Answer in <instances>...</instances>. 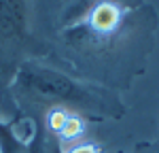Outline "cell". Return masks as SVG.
<instances>
[{
	"instance_id": "obj_1",
	"label": "cell",
	"mask_w": 159,
	"mask_h": 153,
	"mask_svg": "<svg viewBox=\"0 0 159 153\" xmlns=\"http://www.w3.org/2000/svg\"><path fill=\"white\" fill-rule=\"evenodd\" d=\"M155 28L157 13L144 0H70L57 38L83 76L119 91L144 70Z\"/></svg>"
},
{
	"instance_id": "obj_2",
	"label": "cell",
	"mask_w": 159,
	"mask_h": 153,
	"mask_svg": "<svg viewBox=\"0 0 159 153\" xmlns=\"http://www.w3.org/2000/svg\"><path fill=\"white\" fill-rule=\"evenodd\" d=\"M9 94L15 109H64L79 117L91 119H121L125 115V104L119 98V91L93 81H81L45 66L38 60H28L19 66Z\"/></svg>"
},
{
	"instance_id": "obj_3",
	"label": "cell",
	"mask_w": 159,
	"mask_h": 153,
	"mask_svg": "<svg viewBox=\"0 0 159 153\" xmlns=\"http://www.w3.org/2000/svg\"><path fill=\"white\" fill-rule=\"evenodd\" d=\"M43 47L32 32V7L30 0H0V113L11 111V87L15 72L28 60H36Z\"/></svg>"
},
{
	"instance_id": "obj_4",
	"label": "cell",
	"mask_w": 159,
	"mask_h": 153,
	"mask_svg": "<svg viewBox=\"0 0 159 153\" xmlns=\"http://www.w3.org/2000/svg\"><path fill=\"white\" fill-rule=\"evenodd\" d=\"M47 136L36 128L30 136H19L11 121L0 117V153H47Z\"/></svg>"
},
{
	"instance_id": "obj_5",
	"label": "cell",
	"mask_w": 159,
	"mask_h": 153,
	"mask_svg": "<svg viewBox=\"0 0 159 153\" xmlns=\"http://www.w3.org/2000/svg\"><path fill=\"white\" fill-rule=\"evenodd\" d=\"M64 153H102L98 145L89 142V140H79V142H72Z\"/></svg>"
},
{
	"instance_id": "obj_6",
	"label": "cell",
	"mask_w": 159,
	"mask_h": 153,
	"mask_svg": "<svg viewBox=\"0 0 159 153\" xmlns=\"http://www.w3.org/2000/svg\"><path fill=\"white\" fill-rule=\"evenodd\" d=\"M134 153H159V147H151V145H144V147H138Z\"/></svg>"
}]
</instances>
